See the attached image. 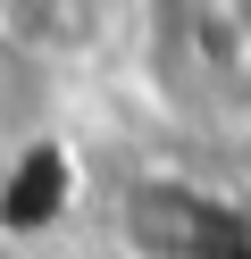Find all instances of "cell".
<instances>
[{
  "instance_id": "cell-1",
  "label": "cell",
  "mask_w": 251,
  "mask_h": 259,
  "mask_svg": "<svg viewBox=\"0 0 251 259\" xmlns=\"http://www.w3.org/2000/svg\"><path fill=\"white\" fill-rule=\"evenodd\" d=\"M209 17H218L226 59H234V67H251V0H209Z\"/></svg>"
}]
</instances>
